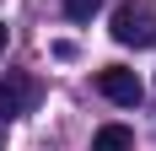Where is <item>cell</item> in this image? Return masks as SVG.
<instances>
[{
	"label": "cell",
	"mask_w": 156,
	"mask_h": 151,
	"mask_svg": "<svg viewBox=\"0 0 156 151\" xmlns=\"http://www.w3.org/2000/svg\"><path fill=\"white\" fill-rule=\"evenodd\" d=\"M113 38L124 49H151L156 43V11L140 6V0H124V6L113 11Z\"/></svg>",
	"instance_id": "6da1fadb"
},
{
	"label": "cell",
	"mask_w": 156,
	"mask_h": 151,
	"mask_svg": "<svg viewBox=\"0 0 156 151\" xmlns=\"http://www.w3.org/2000/svg\"><path fill=\"white\" fill-rule=\"evenodd\" d=\"M97 92H102L108 103H119V108H135V103L145 97L140 76H135V70H124V65H108V70H97Z\"/></svg>",
	"instance_id": "7a4b0ae2"
},
{
	"label": "cell",
	"mask_w": 156,
	"mask_h": 151,
	"mask_svg": "<svg viewBox=\"0 0 156 151\" xmlns=\"http://www.w3.org/2000/svg\"><path fill=\"white\" fill-rule=\"evenodd\" d=\"M38 97H43V87H38L32 76H5V81H0V124H5V119H22Z\"/></svg>",
	"instance_id": "3957f363"
},
{
	"label": "cell",
	"mask_w": 156,
	"mask_h": 151,
	"mask_svg": "<svg viewBox=\"0 0 156 151\" xmlns=\"http://www.w3.org/2000/svg\"><path fill=\"white\" fill-rule=\"evenodd\" d=\"M92 151H135V130L129 124H102L92 135Z\"/></svg>",
	"instance_id": "277c9868"
},
{
	"label": "cell",
	"mask_w": 156,
	"mask_h": 151,
	"mask_svg": "<svg viewBox=\"0 0 156 151\" xmlns=\"http://www.w3.org/2000/svg\"><path fill=\"white\" fill-rule=\"evenodd\" d=\"M97 11H102V0H65V16L70 22H92Z\"/></svg>",
	"instance_id": "5b68a950"
},
{
	"label": "cell",
	"mask_w": 156,
	"mask_h": 151,
	"mask_svg": "<svg viewBox=\"0 0 156 151\" xmlns=\"http://www.w3.org/2000/svg\"><path fill=\"white\" fill-rule=\"evenodd\" d=\"M5 43H11V32H5V22H0V54H5Z\"/></svg>",
	"instance_id": "8992f818"
}]
</instances>
